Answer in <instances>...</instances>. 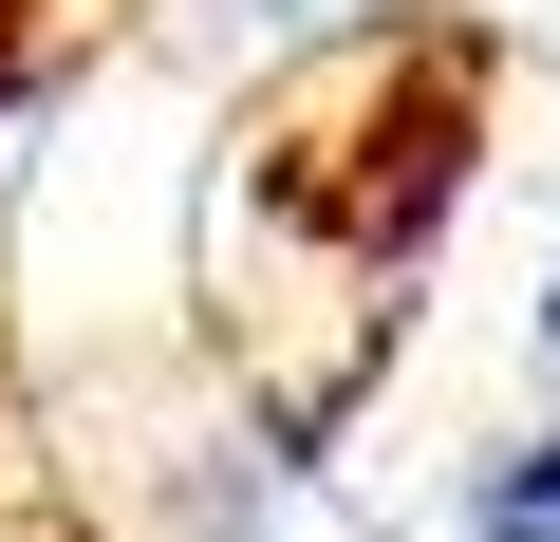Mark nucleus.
Returning <instances> with one entry per match:
<instances>
[{"mask_svg": "<svg viewBox=\"0 0 560 542\" xmlns=\"http://www.w3.org/2000/svg\"><path fill=\"white\" fill-rule=\"evenodd\" d=\"M467 542H560V430H541L523 468H486V505H467Z\"/></svg>", "mask_w": 560, "mask_h": 542, "instance_id": "obj_2", "label": "nucleus"}, {"mask_svg": "<svg viewBox=\"0 0 560 542\" xmlns=\"http://www.w3.org/2000/svg\"><path fill=\"white\" fill-rule=\"evenodd\" d=\"M541 337H560V300H541Z\"/></svg>", "mask_w": 560, "mask_h": 542, "instance_id": "obj_3", "label": "nucleus"}, {"mask_svg": "<svg viewBox=\"0 0 560 542\" xmlns=\"http://www.w3.org/2000/svg\"><path fill=\"white\" fill-rule=\"evenodd\" d=\"M504 94L486 0H0V542H261L393 393Z\"/></svg>", "mask_w": 560, "mask_h": 542, "instance_id": "obj_1", "label": "nucleus"}]
</instances>
